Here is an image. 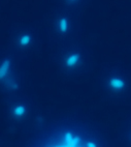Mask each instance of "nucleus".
Returning <instances> with one entry per match:
<instances>
[{"label":"nucleus","instance_id":"nucleus-7","mask_svg":"<svg viewBox=\"0 0 131 147\" xmlns=\"http://www.w3.org/2000/svg\"><path fill=\"white\" fill-rule=\"evenodd\" d=\"M31 42V35L30 34H23L19 38V45L21 47H28Z\"/></svg>","mask_w":131,"mask_h":147},{"label":"nucleus","instance_id":"nucleus-2","mask_svg":"<svg viewBox=\"0 0 131 147\" xmlns=\"http://www.w3.org/2000/svg\"><path fill=\"white\" fill-rule=\"evenodd\" d=\"M80 61H81V55H80L79 53H71V54H69V55L65 58L64 63H65L66 67L74 68L79 64Z\"/></svg>","mask_w":131,"mask_h":147},{"label":"nucleus","instance_id":"nucleus-4","mask_svg":"<svg viewBox=\"0 0 131 147\" xmlns=\"http://www.w3.org/2000/svg\"><path fill=\"white\" fill-rule=\"evenodd\" d=\"M108 86H110L113 90L121 91V90H123L124 87H125V82H124L123 79H121V78L113 77V78L108 81Z\"/></svg>","mask_w":131,"mask_h":147},{"label":"nucleus","instance_id":"nucleus-9","mask_svg":"<svg viewBox=\"0 0 131 147\" xmlns=\"http://www.w3.org/2000/svg\"><path fill=\"white\" fill-rule=\"evenodd\" d=\"M68 1H69V2H76V0H68Z\"/></svg>","mask_w":131,"mask_h":147},{"label":"nucleus","instance_id":"nucleus-6","mask_svg":"<svg viewBox=\"0 0 131 147\" xmlns=\"http://www.w3.org/2000/svg\"><path fill=\"white\" fill-rule=\"evenodd\" d=\"M58 30L60 33H66L67 30H68V27H69V24H68V20L64 17L59 19V21H58Z\"/></svg>","mask_w":131,"mask_h":147},{"label":"nucleus","instance_id":"nucleus-8","mask_svg":"<svg viewBox=\"0 0 131 147\" xmlns=\"http://www.w3.org/2000/svg\"><path fill=\"white\" fill-rule=\"evenodd\" d=\"M85 146H87V147H95V146H97V145H96V143H95L94 141H86V142H85Z\"/></svg>","mask_w":131,"mask_h":147},{"label":"nucleus","instance_id":"nucleus-3","mask_svg":"<svg viewBox=\"0 0 131 147\" xmlns=\"http://www.w3.org/2000/svg\"><path fill=\"white\" fill-rule=\"evenodd\" d=\"M11 63L9 59H5L3 60L2 62L0 63V80H5L6 78L9 75V71H11Z\"/></svg>","mask_w":131,"mask_h":147},{"label":"nucleus","instance_id":"nucleus-1","mask_svg":"<svg viewBox=\"0 0 131 147\" xmlns=\"http://www.w3.org/2000/svg\"><path fill=\"white\" fill-rule=\"evenodd\" d=\"M59 146H63V147L85 146V143L79 135H76V133H74V131H66L62 135V139L60 140Z\"/></svg>","mask_w":131,"mask_h":147},{"label":"nucleus","instance_id":"nucleus-5","mask_svg":"<svg viewBox=\"0 0 131 147\" xmlns=\"http://www.w3.org/2000/svg\"><path fill=\"white\" fill-rule=\"evenodd\" d=\"M27 112V109L26 107L24 105H17L13 108V110H11V113L13 115L16 117V118H21L23 117Z\"/></svg>","mask_w":131,"mask_h":147}]
</instances>
